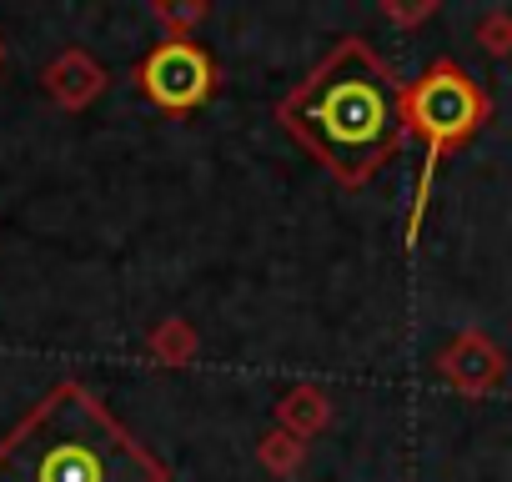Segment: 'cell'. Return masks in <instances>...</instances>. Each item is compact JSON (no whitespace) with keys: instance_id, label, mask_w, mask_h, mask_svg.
<instances>
[{"instance_id":"1","label":"cell","mask_w":512,"mask_h":482,"mask_svg":"<svg viewBox=\"0 0 512 482\" xmlns=\"http://www.w3.org/2000/svg\"><path fill=\"white\" fill-rule=\"evenodd\" d=\"M277 121L342 181H372L402 146V81L362 41L347 36L332 56L277 106Z\"/></svg>"},{"instance_id":"2","label":"cell","mask_w":512,"mask_h":482,"mask_svg":"<svg viewBox=\"0 0 512 482\" xmlns=\"http://www.w3.org/2000/svg\"><path fill=\"white\" fill-rule=\"evenodd\" d=\"M0 482H166V462L86 382H56L0 442Z\"/></svg>"},{"instance_id":"3","label":"cell","mask_w":512,"mask_h":482,"mask_svg":"<svg viewBox=\"0 0 512 482\" xmlns=\"http://www.w3.org/2000/svg\"><path fill=\"white\" fill-rule=\"evenodd\" d=\"M482 121H487V91L457 61H432L412 86H402V126L412 136H422V146H427L417 196H412V216H407V241H417V231H422V211H427L432 176H437L442 156L467 146L482 131Z\"/></svg>"},{"instance_id":"4","label":"cell","mask_w":512,"mask_h":482,"mask_svg":"<svg viewBox=\"0 0 512 482\" xmlns=\"http://www.w3.org/2000/svg\"><path fill=\"white\" fill-rule=\"evenodd\" d=\"M136 81H141V91H146V101L151 106H161V111H196V106H206L211 96H216V61L186 36V41H161L141 66H136Z\"/></svg>"},{"instance_id":"5","label":"cell","mask_w":512,"mask_h":482,"mask_svg":"<svg viewBox=\"0 0 512 482\" xmlns=\"http://www.w3.org/2000/svg\"><path fill=\"white\" fill-rule=\"evenodd\" d=\"M432 367H437V377L452 382L457 392L487 397V392H497L502 377H507V352H502L492 337H482V332H457V337L437 352Z\"/></svg>"},{"instance_id":"6","label":"cell","mask_w":512,"mask_h":482,"mask_svg":"<svg viewBox=\"0 0 512 482\" xmlns=\"http://www.w3.org/2000/svg\"><path fill=\"white\" fill-rule=\"evenodd\" d=\"M46 91H51L66 111H81V106H91V101L106 91V71H101L86 51H61V56L46 66Z\"/></svg>"},{"instance_id":"7","label":"cell","mask_w":512,"mask_h":482,"mask_svg":"<svg viewBox=\"0 0 512 482\" xmlns=\"http://www.w3.org/2000/svg\"><path fill=\"white\" fill-rule=\"evenodd\" d=\"M277 417H282V427H287V437H317L322 427H327V417H332V407H327V392L322 387H312V382H302V387H292L287 392V402L277 407Z\"/></svg>"},{"instance_id":"8","label":"cell","mask_w":512,"mask_h":482,"mask_svg":"<svg viewBox=\"0 0 512 482\" xmlns=\"http://www.w3.org/2000/svg\"><path fill=\"white\" fill-rule=\"evenodd\" d=\"M151 352H156V362L181 367V362L196 352V332H191L181 317H171V322H161V327L151 332Z\"/></svg>"},{"instance_id":"9","label":"cell","mask_w":512,"mask_h":482,"mask_svg":"<svg viewBox=\"0 0 512 482\" xmlns=\"http://www.w3.org/2000/svg\"><path fill=\"white\" fill-rule=\"evenodd\" d=\"M262 462H267L272 472H297V462H302V442L287 437V432H272V437H262Z\"/></svg>"},{"instance_id":"10","label":"cell","mask_w":512,"mask_h":482,"mask_svg":"<svg viewBox=\"0 0 512 482\" xmlns=\"http://www.w3.org/2000/svg\"><path fill=\"white\" fill-rule=\"evenodd\" d=\"M477 41L492 51V56H507L512 51V11H492L477 21Z\"/></svg>"},{"instance_id":"11","label":"cell","mask_w":512,"mask_h":482,"mask_svg":"<svg viewBox=\"0 0 512 482\" xmlns=\"http://www.w3.org/2000/svg\"><path fill=\"white\" fill-rule=\"evenodd\" d=\"M151 16H156L161 26H171V41H186V26H196V21L206 16V6H166V0H156Z\"/></svg>"},{"instance_id":"12","label":"cell","mask_w":512,"mask_h":482,"mask_svg":"<svg viewBox=\"0 0 512 482\" xmlns=\"http://www.w3.org/2000/svg\"><path fill=\"white\" fill-rule=\"evenodd\" d=\"M437 6H417V11H402V6H387V21H397V26H417V21H427Z\"/></svg>"},{"instance_id":"13","label":"cell","mask_w":512,"mask_h":482,"mask_svg":"<svg viewBox=\"0 0 512 482\" xmlns=\"http://www.w3.org/2000/svg\"><path fill=\"white\" fill-rule=\"evenodd\" d=\"M0 61H6V46H0Z\"/></svg>"}]
</instances>
